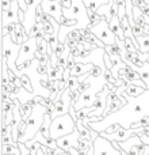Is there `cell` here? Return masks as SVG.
<instances>
[{
    "mask_svg": "<svg viewBox=\"0 0 149 155\" xmlns=\"http://www.w3.org/2000/svg\"><path fill=\"white\" fill-rule=\"evenodd\" d=\"M45 114H46L45 106H42V105H40V104H38L37 106H34L31 114L26 118L27 120V129L19 142L24 143V142H27V140L35 137V135L40 132V128H41V125H42L43 120H45Z\"/></svg>",
    "mask_w": 149,
    "mask_h": 155,
    "instance_id": "obj_1",
    "label": "cell"
},
{
    "mask_svg": "<svg viewBox=\"0 0 149 155\" xmlns=\"http://www.w3.org/2000/svg\"><path fill=\"white\" fill-rule=\"evenodd\" d=\"M76 121L71 116V113H65L62 116H57L52 120L50 124V136L53 139H59L61 136H65L68 134H72L76 129Z\"/></svg>",
    "mask_w": 149,
    "mask_h": 155,
    "instance_id": "obj_2",
    "label": "cell"
},
{
    "mask_svg": "<svg viewBox=\"0 0 149 155\" xmlns=\"http://www.w3.org/2000/svg\"><path fill=\"white\" fill-rule=\"evenodd\" d=\"M88 29H91V31L98 38H100L106 45H111V44L117 42V40H118V37L113 33V30L110 29L109 21H106V19H102L98 25H95V26H92V27H88Z\"/></svg>",
    "mask_w": 149,
    "mask_h": 155,
    "instance_id": "obj_3",
    "label": "cell"
},
{
    "mask_svg": "<svg viewBox=\"0 0 149 155\" xmlns=\"http://www.w3.org/2000/svg\"><path fill=\"white\" fill-rule=\"evenodd\" d=\"M94 155H122L119 150L113 146V142L106 137H103L100 134L94 140Z\"/></svg>",
    "mask_w": 149,
    "mask_h": 155,
    "instance_id": "obj_4",
    "label": "cell"
},
{
    "mask_svg": "<svg viewBox=\"0 0 149 155\" xmlns=\"http://www.w3.org/2000/svg\"><path fill=\"white\" fill-rule=\"evenodd\" d=\"M21 46L22 45H19V44H15L12 40L10 41V46H8L7 45V41L3 38V57L7 60V63L10 64V68L14 71V72L19 71L18 67H14V64L16 65V59H18V56H19Z\"/></svg>",
    "mask_w": 149,
    "mask_h": 155,
    "instance_id": "obj_5",
    "label": "cell"
},
{
    "mask_svg": "<svg viewBox=\"0 0 149 155\" xmlns=\"http://www.w3.org/2000/svg\"><path fill=\"white\" fill-rule=\"evenodd\" d=\"M37 38L35 37H30L27 41H24L21 46V51H19V56L16 59V65L21 64L22 61L24 60H29V59H35V51H37Z\"/></svg>",
    "mask_w": 149,
    "mask_h": 155,
    "instance_id": "obj_6",
    "label": "cell"
},
{
    "mask_svg": "<svg viewBox=\"0 0 149 155\" xmlns=\"http://www.w3.org/2000/svg\"><path fill=\"white\" fill-rule=\"evenodd\" d=\"M140 129L141 128H130V129H125V128H122L121 127L118 131H115V132H113V134H106V132H103L102 131L100 132V135L103 137H106V139H109V140H117V142H125V140H128V139H130L133 135H136V134H140Z\"/></svg>",
    "mask_w": 149,
    "mask_h": 155,
    "instance_id": "obj_7",
    "label": "cell"
},
{
    "mask_svg": "<svg viewBox=\"0 0 149 155\" xmlns=\"http://www.w3.org/2000/svg\"><path fill=\"white\" fill-rule=\"evenodd\" d=\"M79 139H80V132L76 127V129H74L72 134H68V135H65V136L59 137V139H57V144L64 151H69L71 147H77Z\"/></svg>",
    "mask_w": 149,
    "mask_h": 155,
    "instance_id": "obj_8",
    "label": "cell"
},
{
    "mask_svg": "<svg viewBox=\"0 0 149 155\" xmlns=\"http://www.w3.org/2000/svg\"><path fill=\"white\" fill-rule=\"evenodd\" d=\"M41 5H42L43 11H45V12H48V14H50L53 18H56L57 22H59L60 18L64 15V14H62V5H61V3H60L59 0H56V2L42 0Z\"/></svg>",
    "mask_w": 149,
    "mask_h": 155,
    "instance_id": "obj_9",
    "label": "cell"
},
{
    "mask_svg": "<svg viewBox=\"0 0 149 155\" xmlns=\"http://www.w3.org/2000/svg\"><path fill=\"white\" fill-rule=\"evenodd\" d=\"M19 10H21L19 2L18 0H14L10 10L3 11V27L7 26L11 22H21L19 21Z\"/></svg>",
    "mask_w": 149,
    "mask_h": 155,
    "instance_id": "obj_10",
    "label": "cell"
},
{
    "mask_svg": "<svg viewBox=\"0 0 149 155\" xmlns=\"http://www.w3.org/2000/svg\"><path fill=\"white\" fill-rule=\"evenodd\" d=\"M118 143H119V147L123 148L129 155H137V153H138V146L142 143V140L138 136V134H136L130 139L125 140V142H118Z\"/></svg>",
    "mask_w": 149,
    "mask_h": 155,
    "instance_id": "obj_11",
    "label": "cell"
},
{
    "mask_svg": "<svg viewBox=\"0 0 149 155\" xmlns=\"http://www.w3.org/2000/svg\"><path fill=\"white\" fill-rule=\"evenodd\" d=\"M109 26H110V29L113 30V33H114L121 41H123L126 38L125 31H123V27H122V23H121V19H119L118 15L113 16L111 21L109 22Z\"/></svg>",
    "mask_w": 149,
    "mask_h": 155,
    "instance_id": "obj_12",
    "label": "cell"
},
{
    "mask_svg": "<svg viewBox=\"0 0 149 155\" xmlns=\"http://www.w3.org/2000/svg\"><path fill=\"white\" fill-rule=\"evenodd\" d=\"M95 64L91 63H76V65L71 70V76H81L87 72H91Z\"/></svg>",
    "mask_w": 149,
    "mask_h": 155,
    "instance_id": "obj_13",
    "label": "cell"
},
{
    "mask_svg": "<svg viewBox=\"0 0 149 155\" xmlns=\"http://www.w3.org/2000/svg\"><path fill=\"white\" fill-rule=\"evenodd\" d=\"M145 91H147V88H145V87H141V86L133 84V83H129V84L126 86V90H125V93H123V94H126V95L132 97V98H138L140 95L145 94Z\"/></svg>",
    "mask_w": 149,
    "mask_h": 155,
    "instance_id": "obj_14",
    "label": "cell"
},
{
    "mask_svg": "<svg viewBox=\"0 0 149 155\" xmlns=\"http://www.w3.org/2000/svg\"><path fill=\"white\" fill-rule=\"evenodd\" d=\"M121 42H122V41L118 38L117 42L111 44V45H106V46H104V52H107V53L111 54V56H121L122 49H125V48H122V46H121Z\"/></svg>",
    "mask_w": 149,
    "mask_h": 155,
    "instance_id": "obj_15",
    "label": "cell"
},
{
    "mask_svg": "<svg viewBox=\"0 0 149 155\" xmlns=\"http://www.w3.org/2000/svg\"><path fill=\"white\" fill-rule=\"evenodd\" d=\"M87 12H88V26L87 27L95 26V25H98L99 22L102 21V19H104V16H102L98 12V11H90V10H87Z\"/></svg>",
    "mask_w": 149,
    "mask_h": 155,
    "instance_id": "obj_16",
    "label": "cell"
},
{
    "mask_svg": "<svg viewBox=\"0 0 149 155\" xmlns=\"http://www.w3.org/2000/svg\"><path fill=\"white\" fill-rule=\"evenodd\" d=\"M137 41H138L140 44V51H141V53H147L149 52V37L148 35H140V37H137Z\"/></svg>",
    "mask_w": 149,
    "mask_h": 155,
    "instance_id": "obj_17",
    "label": "cell"
},
{
    "mask_svg": "<svg viewBox=\"0 0 149 155\" xmlns=\"http://www.w3.org/2000/svg\"><path fill=\"white\" fill-rule=\"evenodd\" d=\"M76 148H80V150H87V151H90L91 148H94V142H92V140L84 139V137H80Z\"/></svg>",
    "mask_w": 149,
    "mask_h": 155,
    "instance_id": "obj_18",
    "label": "cell"
},
{
    "mask_svg": "<svg viewBox=\"0 0 149 155\" xmlns=\"http://www.w3.org/2000/svg\"><path fill=\"white\" fill-rule=\"evenodd\" d=\"M19 109H21L22 118H24V120H26V118L31 114V112H33V109H34V107H33L31 105L27 102V104H21V105H19Z\"/></svg>",
    "mask_w": 149,
    "mask_h": 155,
    "instance_id": "obj_19",
    "label": "cell"
},
{
    "mask_svg": "<svg viewBox=\"0 0 149 155\" xmlns=\"http://www.w3.org/2000/svg\"><path fill=\"white\" fill-rule=\"evenodd\" d=\"M145 125H149V114L142 116L138 121H136V123L132 124L130 128H134V129L136 128H142V127H145Z\"/></svg>",
    "mask_w": 149,
    "mask_h": 155,
    "instance_id": "obj_20",
    "label": "cell"
},
{
    "mask_svg": "<svg viewBox=\"0 0 149 155\" xmlns=\"http://www.w3.org/2000/svg\"><path fill=\"white\" fill-rule=\"evenodd\" d=\"M21 80H22V86H23L24 90H26L27 93H33V86H31V82H30V78L27 76L26 74H22Z\"/></svg>",
    "mask_w": 149,
    "mask_h": 155,
    "instance_id": "obj_21",
    "label": "cell"
},
{
    "mask_svg": "<svg viewBox=\"0 0 149 155\" xmlns=\"http://www.w3.org/2000/svg\"><path fill=\"white\" fill-rule=\"evenodd\" d=\"M42 29H43V23H42V22H35V23L31 26L30 31H29V37H35V35H37Z\"/></svg>",
    "mask_w": 149,
    "mask_h": 155,
    "instance_id": "obj_22",
    "label": "cell"
},
{
    "mask_svg": "<svg viewBox=\"0 0 149 155\" xmlns=\"http://www.w3.org/2000/svg\"><path fill=\"white\" fill-rule=\"evenodd\" d=\"M79 84H80V80L77 79V76H71L69 80H68V88H69V91L79 88Z\"/></svg>",
    "mask_w": 149,
    "mask_h": 155,
    "instance_id": "obj_23",
    "label": "cell"
},
{
    "mask_svg": "<svg viewBox=\"0 0 149 155\" xmlns=\"http://www.w3.org/2000/svg\"><path fill=\"white\" fill-rule=\"evenodd\" d=\"M132 30H133V35H134L136 38L144 34V26H141V25L136 23V22L132 25Z\"/></svg>",
    "mask_w": 149,
    "mask_h": 155,
    "instance_id": "obj_24",
    "label": "cell"
},
{
    "mask_svg": "<svg viewBox=\"0 0 149 155\" xmlns=\"http://www.w3.org/2000/svg\"><path fill=\"white\" fill-rule=\"evenodd\" d=\"M103 61H104V65H106V70H110L111 71L114 68V64H113V60H111V56H110L107 52L103 53Z\"/></svg>",
    "mask_w": 149,
    "mask_h": 155,
    "instance_id": "obj_25",
    "label": "cell"
},
{
    "mask_svg": "<svg viewBox=\"0 0 149 155\" xmlns=\"http://www.w3.org/2000/svg\"><path fill=\"white\" fill-rule=\"evenodd\" d=\"M103 72H104V68H102L100 65L95 64V65H94V68H92V71H91V76H92V78H96V79H98V78L100 76Z\"/></svg>",
    "mask_w": 149,
    "mask_h": 155,
    "instance_id": "obj_26",
    "label": "cell"
},
{
    "mask_svg": "<svg viewBox=\"0 0 149 155\" xmlns=\"http://www.w3.org/2000/svg\"><path fill=\"white\" fill-rule=\"evenodd\" d=\"M33 60H35V59H29V60H24V61H22L21 64H18L16 67H18V70L21 71H23V70H26V68H29V67H31V64H33Z\"/></svg>",
    "mask_w": 149,
    "mask_h": 155,
    "instance_id": "obj_27",
    "label": "cell"
},
{
    "mask_svg": "<svg viewBox=\"0 0 149 155\" xmlns=\"http://www.w3.org/2000/svg\"><path fill=\"white\" fill-rule=\"evenodd\" d=\"M48 72H49V65L40 63L37 67V74H40V75H48Z\"/></svg>",
    "mask_w": 149,
    "mask_h": 155,
    "instance_id": "obj_28",
    "label": "cell"
},
{
    "mask_svg": "<svg viewBox=\"0 0 149 155\" xmlns=\"http://www.w3.org/2000/svg\"><path fill=\"white\" fill-rule=\"evenodd\" d=\"M74 65H76V57H74L73 54L71 53V54H69V57H68V60H67V68L72 70Z\"/></svg>",
    "mask_w": 149,
    "mask_h": 155,
    "instance_id": "obj_29",
    "label": "cell"
},
{
    "mask_svg": "<svg viewBox=\"0 0 149 155\" xmlns=\"http://www.w3.org/2000/svg\"><path fill=\"white\" fill-rule=\"evenodd\" d=\"M71 93V97H72V102H77L80 99V97H81V91L79 90V88H76V90L73 91H69Z\"/></svg>",
    "mask_w": 149,
    "mask_h": 155,
    "instance_id": "obj_30",
    "label": "cell"
},
{
    "mask_svg": "<svg viewBox=\"0 0 149 155\" xmlns=\"http://www.w3.org/2000/svg\"><path fill=\"white\" fill-rule=\"evenodd\" d=\"M119 128H121V124H119V123H114V124H111V125H110V128H107L104 132L110 135V134H113V132L118 131V129H119Z\"/></svg>",
    "mask_w": 149,
    "mask_h": 155,
    "instance_id": "obj_31",
    "label": "cell"
},
{
    "mask_svg": "<svg viewBox=\"0 0 149 155\" xmlns=\"http://www.w3.org/2000/svg\"><path fill=\"white\" fill-rule=\"evenodd\" d=\"M90 87H91V83L88 82V80H84V82H81V83H80V84H79V90L81 91V93H84V91H87Z\"/></svg>",
    "mask_w": 149,
    "mask_h": 155,
    "instance_id": "obj_32",
    "label": "cell"
},
{
    "mask_svg": "<svg viewBox=\"0 0 149 155\" xmlns=\"http://www.w3.org/2000/svg\"><path fill=\"white\" fill-rule=\"evenodd\" d=\"M65 44H67V46L69 49H73V48H77V45H79V41L77 40H71V38H68L67 41H65Z\"/></svg>",
    "mask_w": 149,
    "mask_h": 155,
    "instance_id": "obj_33",
    "label": "cell"
},
{
    "mask_svg": "<svg viewBox=\"0 0 149 155\" xmlns=\"http://www.w3.org/2000/svg\"><path fill=\"white\" fill-rule=\"evenodd\" d=\"M11 4H12V2H11V0H2V10L3 11L10 10Z\"/></svg>",
    "mask_w": 149,
    "mask_h": 155,
    "instance_id": "obj_34",
    "label": "cell"
},
{
    "mask_svg": "<svg viewBox=\"0 0 149 155\" xmlns=\"http://www.w3.org/2000/svg\"><path fill=\"white\" fill-rule=\"evenodd\" d=\"M138 135H145V136H149V125H145L140 129V134Z\"/></svg>",
    "mask_w": 149,
    "mask_h": 155,
    "instance_id": "obj_35",
    "label": "cell"
},
{
    "mask_svg": "<svg viewBox=\"0 0 149 155\" xmlns=\"http://www.w3.org/2000/svg\"><path fill=\"white\" fill-rule=\"evenodd\" d=\"M138 136L141 137L142 143H144L145 146H148V147H149V136H145V135H138Z\"/></svg>",
    "mask_w": 149,
    "mask_h": 155,
    "instance_id": "obj_36",
    "label": "cell"
},
{
    "mask_svg": "<svg viewBox=\"0 0 149 155\" xmlns=\"http://www.w3.org/2000/svg\"><path fill=\"white\" fill-rule=\"evenodd\" d=\"M19 21H21V22H24V11L22 10V8L19 10Z\"/></svg>",
    "mask_w": 149,
    "mask_h": 155,
    "instance_id": "obj_37",
    "label": "cell"
},
{
    "mask_svg": "<svg viewBox=\"0 0 149 155\" xmlns=\"http://www.w3.org/2000/svg\"><path fill=\"white\" fill-rule=\"evenodd\" d=\"M37 155H46V153H45V151H43V148H42V146H41V148H40V150H38Z\"/></svg>",
    "mask_w": 149,
    "mask_h": 155,
    "instance_id": "obj_38",
    "label": "cell"
},
{
    "mask_svg": "<svg viewBox=\"0 0 149 155\" xmlns=\"http://www.w3.org/2000/svg\"><path fill=\"white\" fill-rule=\"evenodd\" d=\"M59 155H72L69 153V151H64V153H61V154H59Z\"/></svg>",
    "mask_w": 149,
    "mask_h": 155,
    "instance_id": "obj_39",
    "label": "cell"
},
{
    "mask_svg": "<svg viewBox=\"0 0 149 155\" xmlns=\"http://www.w3.org/2000/svg\"><path fill=\"white\" fill-rule=\"evenodd\" d=\"M2 155H14V154H10V153H3Z\"/></svg>",
    "mask_w": 149,
    "mask_h": 155,
    "instance_id": "obj_40",
    "label": "cell"
},
{
    "mask_svg": "<svg viewBox=\"0 0 149 155\" xmlns=\"http://www.w3.org/2000/svg\"><path fill=\"white\" fill-rule=\"evenodd\" d=\"M148 37H149V33H148Z\"/></svg>",
    "mask_w": 149,
    "mask_h": 155,
    "instance_id": "obj_41",
    "label": "cell"
},
{
    "mask_svg": "<svg viewBox=\"0 0 149 155\" xmlns=\"http://www.w3.org/2000/svg\"><path fill=\"white\" fill-rule=\"evenodd\" d=\"M11 2H14V0H11Z\"/></svg>",
    "mask_w": 149,
    "mask_h": 155,
    "instance_id": "obj_42",
    "label": "cell"
}]
</instances>
